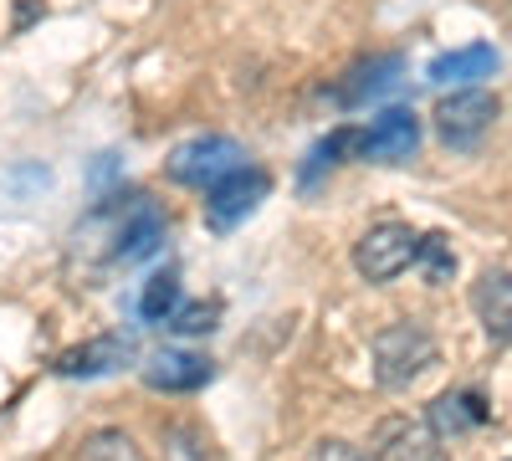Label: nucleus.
I'll return each instance as SVG.
<instances>
[{
	"label": "nucleus",
	"instance_id": "obj_1",
	"mask_svg": "<svg viewBox=\"0 0 512 461\" xmlns=\"http://www.w3.org/2000/svg\"><path fill=\"white\" fill-rule=\"evenodd\" d=\"M436 364V339L431 328L405 318V323H390L374 333V380L379 390H410L425 369Z\"/></svg>",
	"mask_w": 512,
	"mask_h": 461
},
{
	"label": "nucleus",
	"instance_id": "obj_2",
	"mask_svg": "<svg viewBox=\"0 0 512 461\" xmlns=\"http://www.w3.org/2000/svg\"><path fill=\"white\" fill-rule=\"evenodd\" d=\"M415 251H420V236L405 221H379L359 236L354 267L364 282H395L405 267H415Z\"/></svg>",
	"mask_w": 512,
	"mask_h": 461
},
{
	"label": "nucleus",
	"instance_id": "obj_3",
	"mask_svg": "<svg viewBox=\"0 0 512 461\" xmlns=\"http://www.w3.org/2000/svg\"><path fill=\"white\" fill-rule=\"evenodd\" d=\"M246 154L236 139L226 134H200L190 144H180L175 154H169V175H175L180 185H195V190H210L216 180H226L231 170H241Z\"/></svg>",
	"mask_w": 512,
	"mask_h": 461
},
{
	"label": "nucleus",
	"instance_id": "obj_4",
	"mask_svg": "<svg viewBox=\"0 0 512 461\" xmlns=\"http://www.w3.org/2000/svg\"><path fill=\"white\" fill-rule=\"evenodd\" d=\"M369 461H451L446 441L410 415H384L369 436Z\"/></svg>",
	"mask_w": 512,
	"mask_h": 461
},
{
	"label": "nucleus",
	"instance_id": "obj_5",
	"mask_svg": "<svg viewBox=\"0 0 512 461\" xmlns=\"http://www.w3.org/2000/svg\"><path fill=\"white\" fill-rule=\"evenodd\" d=\"M497 118V98L487 88H456L451 98L436 103V129L451 149H472Z\"/></svg>",
	"mask_w": 512,
	"mask_h": 461
},
{
	"label": "nucleus",
	"instance_id": "obj_6",
	"mask_svg": "<svg viewBox=\"0 0 512 461\" xmlns=\"http://www.w3.org/2000/svg\"><path fill=\"white\" fill-rule=\"evenodd\" d=\"M267 190H272V180H267L262 170H246V164H241V170H231L226 180H216V185L205 190V216H210V226L226 231V226L246 221L256 205L267 200Z\"/></svg>",
	"mask_w": 512,
	"mask_h": 461
},
{
	"label": "nucleus",
	"instance_id": "obj_7",
	"mask_svg": "<svg viewBox=\"0 0 512 461\" xmlns=\"http://www.w3.org/2000/svg\"><path fill=\"white\" fill-rule=\"evenodd\" d=\"M420 149V118L410 108H384L369 129H359V154L379 164H405Z\"/></svg>",
	"mask_w": 512,
	"mask_h": 461
},
{
	"label": "nucleus",
	"instance_id": "obj_8",
	"mask_svg": "<svg viewBox=\"0 0 512 461\" xmlns=\"http://www.w3.org/2000/svg\"><path fill=\"white\" fill-rule=\"evenodd\" d=\"M134 354H139V349H134V339H128V333H98V339L67 349V354L57 359V369L67 374V380H98V374L123 369Z\"/></svg>",
	"mask_w": 512,
	"mask_h": 461
},
{
	"label": "nucleus",
	"instance_id": "obj_9",
	"mask_svg": "<svg viewBox=\"0 0 512 461\" xmlns=\"http://www.w3.org/2000/svg\"><path fill=\"white\" fill-rule=\"evenodd\" d=\"M472 308L492 344H512V272H482L472 282Z\"/></svg>",
	"mask_w": 512,
	"mask_h": 461
},
{
	"label": "nucleus",
	"instance_id": "obj_10",
	"mask_svg": "<svg viewBox=\"0 0 512 461\" xmlns=\"http://www.w3.org/2000/svg\"><path fill=\"white\" fill-rule=\"evenodd\" d=\"M210 380V359L200 354H185V349H164L144 364V385L149 390H164V395H190Z\"/></svg>",
	"mask_w": 512,
	"mask_h": 461
},
{
	"label": "nucleus",
	"instance_id": "obj_11",
	"mask_svg": "<svg viewBox=\"0 0 512 461\" xmlns=\"http://www.w3.org/2000/svg\"><path fill=\"white\" fill-rule=\"evenodd\" d=\"M400 72H405V62H400L395 52L369 57V62H359L344 82H338V103H344V108H359V103H369V98H379V93H390L395 82H400Z\"/></svg>",
	"mask_w": 512,
	"mask_h": 461
},
{
	"label": "nucleus",
	"instance_id": "obj_12",
	"mask_svg": "<svg viewBox=\"0 0 512 461\" xmlns=\"http://www.w3.org/2000/svg\"><path fill=\"white\" fill-rule=\"evenodd\" d=\"M482 421H487V405L472 390H446V395L431 400V410H425V426H431L441 441H456L461 431H472Z\"/></svg>",
	"mask_w": 512,
	"mask_h": 461
},
{
	"label": "nucleus",
	"instance_id": "obj_13",
	"mask_svg": "<svg viewBox=\"0 0 512 461\" xmlns=\"http://www.w3.org/2000/svg\"><path fill=\"white\" fill-rule=\"evenodd\" d=\"M492 67H497V52L492 47H456V52H446V57H436L431 62V82H441V88H472L477 77H492Z\"/></svg>",
	"mask_w": 512,
	"mask_h": 461
},
{
	"label": "nucleus",
	"instance_id": "obj_14",
	"mask_svg": "<svg viewBox=\"0 0 512 461\" xmlns=\"http://www.w3.org/2000/svg\"><path fill=\"white\" fill-rule=\"evenodd\" d=\"M159 241H164V221H159V211H154V205H139V211L118 226L113 257H118V262H144L149 251H159Z\"/></svg>",
	"mask_w": 512,
	"mask_h": 461
},
{
	"label": "nucleus",
	"instance_id": "obj_15",
	"mask_svg": "<svg viewBox=\"0 0 512 461\" xmlns=\"http://www.w3.org/2000/svg\"><path fill=\"white\" fill-rule=\"evenodd\" d=\"M159 441H164V461H210V436L195 421H169Z\"/></svg>",
	"mask_w": 512,
	"mask_h": 461
},
{
	"label": "nucleus",
	"instance_id": "obj_16",
	"mask_svg": "<svg viewBox=\"0 0 512 461\" xmlns=\"http://www.w3.org/2000/svg\"><path fill=\"white\" fill-rule=\"evenodd\" d=\"M77 461H144V451L134 446V436L118 431V426H103L82 441V456Z\"/></svg>",
	"mask_w": 512,
	"mask_h": 461
},
{
	"label": "nucleus",
	"instance_id": "obj_17",
	"mask_svg": "<svg viewBox=\"0 0 512 461\" xmlns=\"http://www.w3.org/2000/svg\"><path fill=\"white\" fill-rule=\"evenodd\" d=\"M349 149L359 154V129H333V134L308 154V164H303V185H318V175H323V170H333V164L344 159Z\"/></svg>",
	"mask_w": 512,
	"mask_h": 461
},
{
	"label": "nucleus",
	"instance_id": "obj_18",
	"mask_svg": "<svg viewBox=\"0 0 512 461\" xmlns=\"http://www.w3.org/2000/svg\"><path fill=\"white\" fill-rule=\"evenodd\" d=\"M175 308H180V277H175V272L149 277L144 298H139V313H144L149 323H169V313H175Z\"/></svg>",
	"mask_w": 512,
	"mask_h": 461
},
{
	"label": "nucleus",
	"instance_id": "obj_19",
	"mask_svg": "<svg viewBox=\"0 0 512 461\" xmlns=\"http://www.w3.org/2000/svg\"><path fill=\"white\" fill-rule=\"evenodd\" d=\"M415 267H425V277L431 282H446L456 272V257H451V246L446 236H420V251H415Z\"/></svg>",
	"mask_w": 512,
	"mask_h": 461
},
{
	"label": "nucleus",
	"instance_id": "obj_20",
	"mask_svg": "<svg viewBox=\"0 0 512 461\" xmlns=\"http://www.w3.org/2000/svg\"><path fill=\"white\" fill-rule=\"evenodd\" d=\"M216 318H221L216 303H185V308L169 313L164 328H175V333H185V339H195V333H210V328H216Z\"/></svg>",
	"mask_w": 512,
	"mask_h": 461
},
{
	"label": "nucleus",
	"instance_id": "obj_21",
	"mask_svg": "<svg viewBox=\"0 0 512 461\" xmlns=\"http://www.w3.org/2000/svg\"><path fill=\"white\" fill-rule=\"evenodd\" d=\"M303 461H369L359 446H349V441H338V436H328V441H318Z\"/></svg>",
	"mask_w": 512,
	"mask_h": 461
},
{
	"label": "nucleus",
	"instance_id": "obj_22",
	"mask_svg": "<svg viewBox=\"0 0 512 461\" xmlns=\"http://www.w3.org/2000/svg\"><path fill=\"white\" fill-rule=\"evenodd\" d=\"M507 461H512V456H507Z\"/></svg>",
	"mask_w": 512,
	"mask_h": 461
}]
</instances>
